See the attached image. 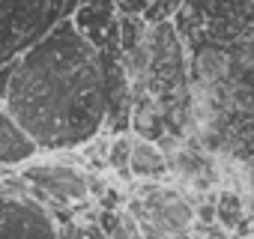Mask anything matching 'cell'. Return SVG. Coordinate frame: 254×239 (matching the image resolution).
Masks as SVG:
<instances>
[{
  "instance_id": "cell-10",
  "label": "cell",
  "mask_w": 254,
  "mask_h": 239,
  "mask_svg": "<svg viewBox=\"0 0 254 239\" xmlns=\"http://www.w3.org/2000/svg\"><path fill=\"white\" fill-rule=\"evenodd\" d=\"M171 239H191V233H177V236H171Z\"/></svg>"
},
{
  "instance_id": "cell-4",
  "label": "cell",
  "mask_w": 254,
  "mask_h": 239,
  "mask_svg": "<svg viewBox=\"0 0 254 239\" xmlns=\"http://www.w3.org/2000/svg\"><path fill=\"white\" fill-rule=\"evenodd\" d=\"M63 230L51 212L27 191L0 185V239H60Z\"/></svg>"
},
{
  "instance_id": "cell-6",
  "label": "cell",
  "mask_w": 254,
  "mask_h": 239,
  "mask_svg": "<svg viewBox=\"0 0 254 239\" xmlns=\"http://www.w3.org/2000/svg\"><path fill=\"white\" fill-rule=\"evenodd\" d=\"M189 78L203 81L209 87H221L230 81V51H224L221 45H197L194 54L189 51Z\"/></svg>"
},
{
  "instance_id": "cell-2",
  "label": "cell",
  "mask_w": 254,
  "mask_h": 239,
  "mask_svg": "<svg viewBox=\"0 0 254 239\" xmlns=\"http://www.w3.org/2000/svg\"><path fill=\"white\" fill-rule=\"evenodd\" d=\"M66 0H0V66L15 63L63 21Z\"/></svg>"
},
{
  "instance_id": "cell-9",
  "label": "cell",
  "mask_w": 254,
  "mask_h": 239,
  "mask_svg": "<svg viewBox=\"0 0 254 239\" xmlns=\"http://www.w3.org/2000/svg\"><path fill=\"white\" fill-rule=\"evenodd\" d=\"M114 6L120 15H144L150 0H114Z\"/></svg>"
},
{
  "instance_id": "cell-3",
  "label": "cell",
  "mask_w": 254,
  "mask_h": 239,
  "mask_svg": "<svg viewBox=\"0 0 254 239\" xmlns=\"http://www.w3.org/2000/svg\"><path fill=\"white\" fill-rule=\"evenodd\" d=\"M24 179V191L39 200L48 212L57 206H78L90 200L87 191V174L63 159H51V162H30L21 171Z\"/></svg>"
},
{
  "instance_id": "cell-7",
  "label": "cell",
  "mask_w": 254,
  "mask_h": 239,
  "mask_svg": "<svg viewBox=\"0 0 254 239\" xmlns=\"http://www.w3.org/2000/svg\"><path fill=\"white\" fill-rule=\"evenodd\" d=\"M129 177L132 179H150V182H165L168 179V162L159 153L153 141L135 138L132 135V156H129Z\"/></svg>"
},
{
  "instance_id": "cell-5",
  "label": "cell",
  "mask_w": 254,
  "mask_h": 239,
  "mask_svg": "<svg viewBox=\"0 0 254 239\" xmlns=\"http://www.w3.org/2000/svg\"><path fill=\"white\" fill-rule=\"evenodd\" d=\"M36 156H39V147L30 141V135L12 120V114L0 105V165L18 168V165L36 162Z\"/></svg>"
},
{
  "instance_id": "cell-8",
  "label": "cell",
  "mask_w": 254,
  "mask_h": 239,
  "mask_svg": "<svg viewBox=\"0 0 254 239\" xmlns=\"http://www.w3.org/2000/svg\"><path fill=\"white\" fill-rule=\"evenodd\" d=\"M129 156H132V132L108 138L105 165H108L114 174H120L123 179H129V182H132V177H129Z\"/></svg>"
},
{
  "instance_id": "cell-1",
  "label": "cell",
  "mask_w": 254,
  "mask_h": 239,
  "mask_svg": "<svg viewBox=\"0 0 254 239\" xmlns=\"http://www.w3.org/2000/svg\"><path fill=\"white\" fill-rule=\"evenodd\" d=\"M3 108L39 153L87 147L105 129V54L63 18L12 63Z\"/></svg>"
}]
</instances>
